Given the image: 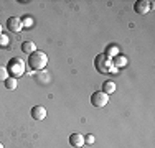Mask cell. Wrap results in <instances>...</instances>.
<instances>
[{"label": "cell", "mask_w": 155, "mask_h": 148, "mask_svg": "<svg viewBox=\"0 0 155 148\" xmlns=\"http://www.w3.org/2000/svg\"><path fill=\"white\" fill-rule=\"evenodd\" d=\"M48 64V54L45 51H38L36 50L35 53H31L28 56V66L33 71H43Z\"/></svg>", "instance_id": "1"}, {"label": "cell", "mask_w": 155, "mask_h": 148, "mask_svg": "<svg viewBox=\"0 0 155 148\" xmlns=\"http://www.w3.org/2000/svg\"><path fill=\"white\" fill-rule=\"evenodd\" d=\"M7 71H8V74L12 77H20L25 74V63L21 61L20 58H12L8 61V64H7Z\"/></svg>", "instance_id": "2"}, {"label": "cell", "mask_w": 155, "mask_h": 148, "mask_svg": "<svg viewBox=\"0 0 155 148\" xmlns=\"http://www.w3.org/2000/svg\"><path fill=\"white\" fill-rule=\"evenodd\" d=\"M94 66H96V69H97L101 74H106V72H114L116 69H114V66H112V63H110V59L109 58H106L104 54H97L94 59Z\"/></svg>", "instance_id": "3"}, {"label": "cell", "mask_w": 155, "mask_h": 148, "mask_svg": "<svg viewBox=\"0 0 155 148\" xmlns=\"http://www.w3.org/2000/svg\"><path fill=\"white\" fill-rule=\"evenodd\" d=\"M107 102H109V95L106 94V92H102V91H97V92H94V94L91 95V104H93L94 107H97V109L106 107Z\"/></svg>", "instance_id": "4"}, {"label": "cell", "mask_w": 155, "mask_h": 148, "mask_svg": "<svg viewBox=\"0 0 155 148\" xmlns=\"http://www.w3.org/2000/svg\"><path fill=\"white\" fill-rule=\"evenodd\" d=\"M152 5H153V2H150V0H137L134 3V10L139 15H147L150 12V8H152Z\"/></svg>", "instance_id": "5"}, {"label": "cell", "mask_w": 155, "mask_h": 148, "mask_svg": "<svg viewBox=\"0 0 155 148\" xmlns=\"http://www.w3.org/2000/svg\"><path fill=\"white\" fill-rule=\"evenodd\" d=\"M7 30H10L12 33H20L23 30V25H21V18L18 17H10L7 20Z\"/></svg>", "instance_id": "6"}, {"label": "cell", "mask_w": 155, "mask_h": 148, "mask_svg": "<svg viewBox=\"0 0 155 148\" xmlns=\"http://www.w3.org/2000/svg\"><path fill=\"white\" fill-rule=\"evenodd\" d=\"M31 117H33V120H45L46 118V109L43 105H35L31 109Z\"/></svg>", "instance_id": "7"}, {"label": "cell", "mask_w": 155, "mask_h": 148, "mask_svg": "<svg viewBox=\"0 0 155 148\" xmlns=\"http://www.w3.org/2000/svg\"><path fill=\"white\" fill-rule=\"evenodd\" d=\"M69 145L74 148H81L84 145V135H81V133H71L69 135Z\"/></svg>", "instance_id": "8"}, {"label": "cell", "mask_w": 155, "mask_h": 148, "mask_svg": "<svg viewBox=\"0 0 155 148\" xmlns=\"http://www.w3.org/2000/svg\"><path fill=\"white\" fill-rule=\"evenodd\" d=\"M110 63H112L114 69L116 68H124V66L127 64V58L122 56V54H117V56H114L112 59H110Z\"/></svg>", "instance_id": "9"}, {"label": "cell", "mask_w": 155, "mask_h": 148, "mask_svg": "<svg viewBox=\"0 0 155 148\" xmlns=\"http://www.w3.org/2000/svg\"><path fill=\"white\" fill-rule=\"evenodd\" d=\"M21 51H23L25 54H31L36 51V44L33 41H23L21 43Z\"/></svg>", "instance_id": "10"}, {"label": "cell", "mask_w": 155, "mask_h": 148, "mask_svg": "<svg viewBox=\"0 0 155 148\" xmlns=\"http://www.w3.org/2000/svg\"><path fill=\"white\" fill-rule=\"evenodd\" d=\"M117 54H119V48H117L116 44H109V46L106 48V53H104L106 58L112 59L114 56H117Z\"/></svg>", "instance_id": "11"}, {"label": "cell", "mask_w": 155, "mask_h": 148, "mask_svg": "<svg viewBox=\"0 0 155 148\" xmlns=\"http://www.w3.org/2000/svg\"><path fill=\"white\" fill-rule=\"evenodd\" d=\"M102 92H106V94H112V92H116V82L114 81H106V82H102Z\"/></svg>", "instance_id": "12"}, {"label": "cell", "mask_w": 155, "mask_h": 148, "mask_svg": "<svg viewBox=\"0 0 155 148\" xmlns=\"http://www.w3.org/2000/svg\"><path fill=\"white\" fill-rule=\"evenodd\" d=\"M17 82H18V81L15 79V77L8 76V77H7V79H5V82H3V84H5V87L8 89V91H13V89L17 87Z\"/></svg>", "instance_id": "13"}, {"label": "cell", "mask_w": 155, "mask_h": 148, "mask_svg": "<svg viewBox=\"0 0 155 148\" xmlns=\"http://www.w3.org/2000/svg\"><path fill=\"white\" fill-rule=\"evenodd\" d=\"M8 77V71H7V66L0 64V82H5V79Z\"/></svg>", "instance_id": "14"}, {"label": "cell", "mask_w": 155, "mask_h": 148, "mask_svg": "<svg viewBox=\"0 0 155 148\" xmlns=\"http://www.w3.org/2000/svg\"><path fill=\"white\" fill-rule=\"evenodd\" d=\"M8 43H10L8 36H7L5 33H0V48H7V46H8Z\"/></svg>", "instance_id": "15"}, {"label": "cell", "mask_w": 155, "mask_h": 148, "mask_svg": "<svg viewBox=\"0 0 155 148\" xmlns=\"http://www.w3.org/2000/svg\"><path fill=\"white\" fill-rule=\"evenodd\" d=\"M21 25H23V27H31L33 20L30 18V15H25V18H21Z\"/></svg>", "instance_id": "16"}, {"label": "cell", "mask_w": 155, "mask_h": 148, "mask_svg": "<svg viewBox=\"0 0 155 148\" xmlns=\"http://www.w3.org/2000/svg\"><path fill=\"white\" fill-rule=\"evenodd\" d=\"M94 135L93 133H87V135H84V143H87V145H93L94 143Z\"/></svg>", "instance_id": "17"}, {"label": "cell", "mask_w": 155, "mask_h": 148, "mask_svg": "<svg viewBox=\"0 0 155 148\" xmlns=\"http://www.w3.org/2000/svg\"><path fill=\"white\" fill-rule=\"evenodd\" d=\"M0 148H5V146H3V145H2V143H0Z\"/></svg>", "instance_id": "18"}, {"label": "cell", "mask_w": 155, "mask_h": 148, "mask_svg": "<svg viewBox=\"0 0 155 148\" xmlns=\"http://www.w3.org/2000/svg\"><path fill=\"white\" fill-rule=\"evenodd\" d=\"M0 33H2V25H0Z\"/></svg>", "instance_id": "19"}]
</instances>
